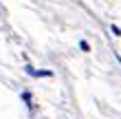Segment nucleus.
Segmentation results:
<instances>
[{
  "label": "nucleus",
  "mask_w": 121,
  "mask_h": 119,
  "mask_svg": "<svg viewBox=\"0 0 121 119\" xmlns=\"http://www.w3.org/2000/svg\"><path fill=\"white\" fill-rule=\"evenodd\" d=\"M22 99L26 101V106H29V110L33 113V110H35V104H33V99H31V93H22Z\"/></svg>",
  "instance_id": "obj_2"
},
{
  "label": "nucleus",
  "mask_w": 121,
  "mask_h": 119,
  "mask_svg": "<svg viewBox=\"0 0 121 119\" xmlns=\"http://www.w3.org/2000/svg\"><path fill=\"white\" fill-rule=\"evenodd\" d=\"M24 68H26V73H29V75H33V77H51V75H53V71H35L31 64H26Z\"/></svg>",
  "instance_id": "obj_1"
},
{
  "label": "nucleus",
  "mask_w": 121,
  "mask_h": 119,
  "mask_svg": "<svg viewBox=\"0 0 121 119\" xmlns=\"http://www.w3.org/2000/svg\"><path fill=\"white\" fill-rule=\"evenodd\" d=\"M79 48H82V51H86V53H88V51H90V44H88L86 40H82V42H79Z\"/></svg>",
  "instance_id": "obj_3"
},
{
  "label": "nucleus",
  "mask_w": 121,
  "mask_h": 119,
  "mask_svg": "<svg viewBox=\"0 0 121 119\" xmlns=\"http://www.w3.org/2000/svg\"><path fill=\"white\" fill-rule=\"evenodd\" d=\"M112 33H115V35H117V38L121 35V29H119V26H117V24H112Z\"/></svg>",
  "instance_id": "obj_4"
}]
</instances>
